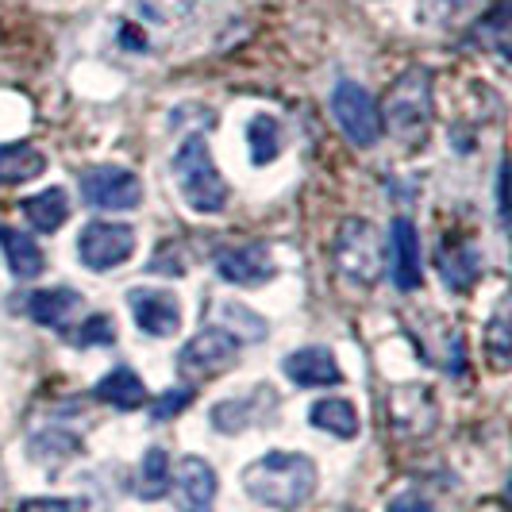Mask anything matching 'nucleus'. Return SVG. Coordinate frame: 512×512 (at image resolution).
Here are the masks:
<instances>
[{"instance_id": "24", "label": "nucleus", "mask_w": 512, "mask_h": 512, "mask_svg": "<svg viewBox=\"0 0 512 512\" xmlns=\"http://www.w3.org/2000/svg\"><path fill=\"white\" fill-rule=\"evenodd\" d=\"M31 459L39 462H51V459H70L74 451H81V439L70 436V432H62V428H51V432H39V436H31Z\"/></svg>"}, {"instance_id": "1", "label": "nucleus", "mask_w": 512, "mask_h": 512, "mask_svg": "<svg viewBox=\"0 0 512 512\" xmlns=\"http://www.w3.org/2000/svg\"><path fill=\"white\" fill-rule=\"evenodd\" d=\"M243 489L266 509H297L316 489V466L297 451H270L243 470Z\"/></svg>"}, {"instance_id": "31", "label": "nucleus", "mask_w": 512, "mask_h": 512, "mask_svg": "<svg viewBox=\"0 0 512 512\" xmlns=\"http://www.w3.org/2000/svg\"><path fill=\"white\" fill-rule=\"evenodd\" d=\"M189 401H193V389H170V393H162V397L151 405L154 420H170V416H178L181 409H189Z\"/></svg>"}, {"instance_id": "7", "label": "nucleus", "mask_w": 512, "mask_h": 512, "mask_svg": "<svg viewBox=\"0 0 512 512\" xmlns=\"http://www.w3.org/2000/svg\"><path fill=\"white\" fill-rule=\"evenodd\" d=\"M135 255V231L128 224H112V220H97L77 235V258L89 270H112L124 266Z\"/></svg>"}, {"instance_id": "34", "label": "nucleus", "mask_w": 512, "mask_h": 512, "mask_svg": "<svg viewBox=\"0 0 512 512\" xmlns=\"http://www.w3.org/2000/svg\"><path fill=\"white\" fill-rule=\"evenodd\" d=\"M385 512H436L424 497H416V493H401L397 501H389V509Z\"/></svg>"}, {"instance_id": "6", "label": "nucleus", "mask_w": 512, "mask_h": 512, "mask_svg": "<svg viewBox=\"0 0 512 512\" xmlns=\"http://www.w3.org/2000/svg\"><path fill=\"white\" fill-rule=\"evenodd\" d=\"M81 201L101 212H124L143 201V181L124 166H93L81 174Z\"/></svg>"}, {"instance_id": "14", "label": "nucleus", "mask_w": 512, "mask_h": 512, "mask_svg": "<svg viewBox=\"0 0 512 512\" xmlns=\"http://www.w3.org/2000/svg\"><path fill=\"white\" fill-rule=\"evenodd\" d=\"M97 401H104V405H112V409H143L147 405V385H143V378L131 370V366H116V370H108L101 382H97Z\"/></svg>"}, {"instance_id": "18", "label": "nucleus", "mask_w": 512, "mask_h": 512, "mask_svg": "<svg viewBox=\"0 0 512 512\" xmlns=\"http://www.w3.org/2000/svg\"><path fill=\"white\" fill-rule=\"evenodd\" d=\"M47 170V154L31 143H8L0 147V185H24Z\"/></svg>"}, {"instance_id": "4", "label": "nucleus", "mask_w": 512, "mask_h": 512, "mask_svg": "<svg viewBox=\"0 0 512 512\" xmlns=\"http://www.w3.org/2000/svg\"><path fill=\"white\" fill-rule=\"evenodd\" d=\"M335 266L351 285H374L385 274V243L382 231L370 220H347L335 235Z\"/></svg>"}, {"instance_id": "23", "label": "nucleus", "mask_w": 512, "mask_h": 512, "mask_svg": "<svg viewBox=\"0 0 512 512\" xmlns=\"http://www.w3.org/2000/svg\"><path fill=\"white\" fill-rule=\"evenodd\" d=\"M66 339L74 347H112L116 343V320L108 312H93L85 324L77 328H66Z\"/></svg>"}, {"instance_id": "13", "label": "nucleus", "mask_w": 512, "mask_h": 512, "mask_svg": "<svg viewBox=\"0 0 512 512\" xmlns=\"http://www.w3.org/2000/svg\"><path fill=\"white\" fill-rule=\"evenodd\" d=\"M393 282L401 289L420 285V231L405 216L393 220Z\"/></svg>"}, {"instance_id": "12", "label": "nucleus", "mask_w": 512, "mask_h": 512, "mask_svg": "<svg viewBox=\"0 0 512 512\" xmlns=\"http://www.w3.org/2000/svg\"><path fill=\"white\" fill-rule=\"evenodd\" d=\"M282 370L289 382L305 385V389H324V385L343 382V370L328 347H301V351L285 355Z\"/></svg>"}, {"instance_id": "9", "label": "nucleus", "mask_w": 512, "mask_h": 512, "mask_svg": "<svg viewBox=\"0 0 512 512\" xmlns=\"http://www.w3.org/2000/svg\"><path fill=\"white\" fill-rule=\"evenodd\" d=\"M274 255L266 251V243H239V247H228L216 258V274L231 285H243V289H255V285H266L274 278Z\"/></svg>"}, {"instance_id": "30", "label": "nucleus", "mask_w": 512, "mask_h": 512, "mask_svg": "<svg viewBox=\"0 0 512 512\" xmlns=\"http://www.w3.org/2000/svg\"><path fill=\"white\" fill-rule=\"evenodd\" d=\"M224 320L235 328V339H262V335H266V324L258 320L255 312H247V308H239V305L224 308Z\"/></svg>"}, {"instance_id": "10", "label": "nucleus", "mask_w": 512, "mask_h": 512, "mask_svg": "<svg viewBox=\"0 0 512 512\" xmlns=\"http://www.w3.org/2000/svg\"><path fill=\"white\" fill-rule=\"evenodd\" d=\"M128 305H131V316H135V328H139V332L154 335V339L178 335L181 305L174 293H162V289H131Z\"/></svg>"}, {"instance_id": "3", "label": "nucleus", "mask_w": 512, "mask_h": 512, "mask_svg": "<svg viewBox=\"0 0 512 512\" xmlns=\"http://www.w3.org/2000/svg\"><path fill=\"white\" fill-rule=\"evenodd\" d=\"M174 178H178L181 197L189 201L193 212L212 216V212H220L228 205V181L220 178L205 135H189L181 143V151L174 154Z\"/></svg>"}, {"instance_id": "29", "label": "nucleus", "mask_w": 512, "mask_h": 512, "mask_svg": "<svg viewBox=\"0 0 512 512\" xmlns=\"http://www.w3.org/2000/svg\"><path fill=\"white\" fill-rule=\"evenodd\" d=\"M462 4H466V0H420V8H416V16H420L424 24L443 27V24H451V20L459 16V12H462Z\"/></svg>"}, {"instance_id": "16", "label": "nucleus", "mask_w": 512, "mask_h": 512, "mask_svg": "<svg viewBox=\"0 0 512 512\" xmlns=\"http://www.w3.org/2000/svg\"><path fill=\"white\" fill-rule=\"evenodd\" d=\"M0 247H4V258H8V270L20 278V282H31V278H39L43 274V266H47V258L39 251V243L24 235L20 228H0Z\"/></svg>"}, {"instance_id": "22", "label": "nucleus", "mask_w": 512, "mask_h": 512, "mask_svg": "<svg viewBox=\"0 0 512 512\" xmlns=\"http://www.w3.org/2000/svg\"><path fill=\"white\" fill-rule=\"evenodd\" d=\"M247 143H251V158L255 166H266L282 154V124L274 116H255L247 124Z\"/></svg>"}, {"instance_id": "20", "label": "nucleus", "mask_w": 512, "mask_h": 512, "mask_svg": "<svg viewBox=\"0 0 512 512\" xmlns=\"http://www.w3.org/2000/svg\"><path fill=\"white\" fill-rule=\"evenodd\" d=\"M312 424L320 428V432H332L339 439H355L359 436V412L351 401H343V397H324V401H316L312 405Z\"/></svg>"}, {"instance_id": "33", "label": "nucleus", "mask_w": 512, "mask_h": 512, "mask_svg": "<svg viewBox=\"0 0 512 512\" xmlns=\"http://www.w3.org/2000/svg\"><path fill=\"white\" fill-rule=\"evenodd\" d=\"M151 270H154V274L170 270L174 278H181V274H185V258H181V255H170V247H162V255H158V258L151 262Z\"/></svg>"}, {"instance_id": "32", "label": "nucleus", "mask_w": 512, "mask_h": 512, "mask_svg": "<svg viewBox=\"0 0 512 512\" xmlns=\"http://www.w3.org/2000/svg\"><path fill=\"white\" fill-rule=\"evenodd\" d=\"M89 501H62V497H35V501H24L20 512H85Z\"/></svg>"}, {"instance_id": "21", "label": "nucleus", "mask_w": 512, "mask_h": 512, "mask_svg": "<svg viewBox=\"0 0 512 512\" xmlns=\"http://www.w3.org/2000/svg\"><path fill=\"white\" fill-rule=\"evenodd\" d=\"M166 489H170V455L162 447H151L143 455V466H139V489L135 493L143 501H158V497H166Z\"/></svg>"}, {"instance_id": "26", "label": "nucleus", "mask_w": 512, "mask_h": 512, "mask_svg": "<svg viewBox=\"0 0 512 512\" xmlns=\"http://www.w3.org/2000/svg\"><path fill=\"white\" fill-rule=\"evenodd\" d=\"M509 8L505 4H497L493 12H489L486 20L478 24L474 31V43H482V47H493V51L501 54V58H509V43H505V35H509Z\"/></svg>"}, {"instance_id": "5", "label": "nucleus", "mask_w": 512, "mask_h": 512, "mask_svg": "<svg viewBox=\"0 0 512 512\" xmlns=\"http://www.w3.org/2000/svg\"><path fill=\"white\" fill-rule=\"evenodd\" d=\"M332 112L351 147H374L382 139V112H378L374 97L362 89L359 81H339L335 85Z\"/></svg>"}, {"instance_id": "15", "label": "nucleus", "mask_w": 512, "mask_h": 512, "mask_svg": "<svg viewBox=\"0 0 512 512\" xmlns=\"http://www.w3.org/2000/svg\"><path fill=\"white\" fill-rule=\"evenodd\" d=\"M81 305H85V301H81V293H74V289H39V293L27 297V316H31L35 324H43V328L66 332V320H70Z\"/></svg>"}, {"instance_id": "11", "label": "nucleus", "mask_w": 512, "mask_h": 512, "mask_svg": "<svg viewBox=\"0 0 512 512\" xmlns=\"http://www.w3.org/2000/svg\"><path fill=\"white\" fill-rule=\"evenodd\" d=\"M216 470L197 455H185L174 474V505L178 512H212L216 505Z\"/></svg>"}, {"instance_id": "27", "label": "nucleus", "mask_w": 512, "mask_h": 512, "mask_svg": "<svg viewBox=\"0 0 512 512\" xmlns=\"http://www.w3.org/2000/svg\"><path fill=\"white\" fill-rule=\"evenodd\" d=\"M251 416H255L251 401H224V405H216V409H212V424L231 436V432H243V428L251 424Z\"/></svg>"}, {"instance_id": "8", "label": "nucleus", "mask_w": 512, "mask_h": 512, "mask_svg": "<svg viewBox=\"0 0 512 512\" xmlns=\"http://www.w3.org/2000/svg\"><path fill=\"white\" fill-rule=\"evenodd\" d=\"M239 359V339L228 328H201V335H193L178 355L181 374L193 378H212L220 370H228L231 362Z\"/></svg>"}, {"instance_id": "19", "label": "nucleus", "mask_w": 512, "mask_h": 512, "mask_svg": "<svg viewBox=\"0 0 512 512\" xmlns=\"http://www.w3.org/2000/svg\"><path fill=\"white\" fill-rule=\"evenodd\" d=\"M24 216L27 224L35 231H43V235H51L66 224V216H70V201H66V189H43V193H35V197H27L24 201Z\"/></svg>"}, {"instance_id": "25", "label": "nucleus", "mask_w": 512, "mask_h": 512, "mask_svg": "<svg viewBox=\"0 0 512 512\" xmlns=\"http://www.w3.org/2000/svg\"><path fill=\"white\" fill-rule=\"evenodd\" d=\"M405 401H412V405L420 409V405H432V393H428V389H420V385H416V393H412V385H405V389H393L389 405H393V409H401ZM393 424H397V428H405V432H428V428H432L428 420H420V412H412V416H405V412H393Z\"/></svg>"}, {"instance_id": "28", "label": "nucleus", "mask_w": 512, "mask_h": 512, "mask_svg": "<svg viewBox=\"0 0 512 512\" xmlns=\"http://www.w3.org/2000/svg\"><path fill=\"white\" fill-rule=\"evenodd\" d=\"M489 359L497 370H505V362H509V320H505V308L489 320Z\"/></svg>"}, {"instance_id": "17", "label": "nucleus", "mask_w": 512, "mask_h": 512, "mask_svg": "<svg viewBox=\"0 0 512 512\" xmlns=\"http://www.w3.org/2000/svg\"><path fill=\"white\" fill-rule=\"evenodd\" d=\"M482 270H486V262H482V255H478V247H470V243H455V247L439 251V274H443V285L455 289V293H466L470 285L482 278Z\"/></svg>"}, {"instance_id": "2", "label": "nucleus", "mask_w": 512, "mask_h": 512, "mask_svg": "<svg viewBox=\"0 0 512 512\" xmlns=\"http://www.w3.org/2000/svg\"><path fill=\"white\" fill-rule=\"evenodd\" d=\"M432 74L424 66H409L393 81L382 108V128L405 147H420L432 131Z\"/></svg>"}]
</instances>
